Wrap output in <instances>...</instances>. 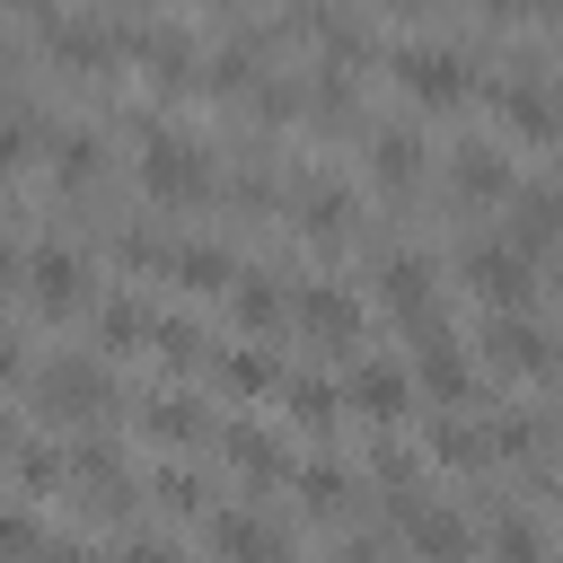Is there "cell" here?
I'll list each match as a JSON object with an SVG mask.
<instances>
[{
  "label": "cell",
  "mask_w": 563,
  "mask_h": 563,
  "mask_svg": "<svg viewBox=\"0 0 563 563\" xmlns=\"http://www.w3.org/2000/svg\"><path fill=\"white\" fill-rule=\"evenodd\" d=\"M141 185H150L167 211H185V202L211 194V167H202L194 141H176V132H141Z\"/></svg>",
  "instance_id": "obj_1"
},
{
  "label": "cell",
  "mask_w": 563,
  "mask_h": 563,
  "mask_svg": "<svg viewBox=\"0 0 563 563\" xmlns=\"http://www.w3.org/2000/svg\"><path fill=\"white\" fill-rule=\"evenodd\" d=\"M387 70H396V88L422 97V106H457V97H466V62H457V53H422V44H405Z\"/></svg>",
  "instance_id": "obj_2"
},
{
  "label": "cell",
  "mask_w": 563,
  "mask_h": 563,
  "mask_svg": "<svg viewBox=\"0 0 563 563\" xmlns=\"http://www.w3.org/2000/svg\"><path fill=\"white\" fill-rule=\"evenodd\" d=\"M466 282L484 290V308H519V299H528V264H519V246H475V255H466Z\"/></svg>",
  "instance_id": "obj_3"
},
{
  "label": "cell",
  "mask_w": 563,
  "mask_h": 563,
  "mask_svg": "<svg viewBox=\"0 0 563 563\" xmlns=\"http://www.w3.org/2000/svg\"><path fill=\"white\" fill-rule=\"evenodd\" d=\"M413 352H422V361H413V369H422V387H431L440 405H457V396H466V361H457V343L440 334V317H422V325H413Z\"/></svg>",
  "instance_id": "obj_4"
},
{
  "label": "cell",
  "mask_w": 563,
  "mask_h": 563,
  "mask_svg": "<svg viewBox=\"0 0 563 563\" xmlns=\"http://www.w3.org/2000/svg\"><path fill=\"white\" fill-rule=\"evenodd\" d=\"M35 396H44V413H106V378L88 361H53L35 378Z\"/></svg>",
  "instance_id": "obj_5"
},
{
  "label": "cell",
  "mask_w": 563,
  "mask_h": 563,
  "mask_svg": "<svg viewBox=\"0 0 563 563\" xmlns=\"http://www.w3.org/2000/svg\"><path fill=\"white\" fill-rule=\"evenodd\" d=\"M26 290H35V299L62 317V308H79V299H88V264L53 246V255H35V264H26Z\"/></svg>",
  "instance_id": "obj_6"
},
{
  "label": "cell",
  "mask_w": 563,
  "mask_h": 563,
  "mask_svg": "<svg viewBox=\"0 0 563 563\" xmlns=\"http://www.w3.org/2000/svg\"><path fill=\"white\" fill-rule=\"evenodd\" d=\"M343 405H352V413H369V422H396V413L413 405V387H405V369H378V361H369V369H352Z\"/></svg>",
  "instance_id": "obj_7"
},
{
  "label": "cell",
  "mask_w": 563,
  "mask_h": 563,
  "mask_svg": "<svg viewBox=\"0 0 563 563\" xmlns=\"http://www.w3.org/2000/svg\"><path fill=\"white\" fill-rule=\"evenodd\" d=\"M290 317H299L317 343H352V299H334V290H317V282L290 299Z\"/></svg>",
  "instance_id": "obj_8"
},
{
  "label": "cell",
  "mask_w": 563,
  "mask_h": 563,
  "mask_svg": "<svg viewBox=\"0 0 563 563\" xmlns=\"http://www.w3.org/2000/svg\"><path fill=\"white\" fill-rule=\"evenodd\" d=\"M484 352H493V369H545V343H537V334H528L510 308L484 325Z\"/></svg>",
  "instance_id": "obj_9"
},
{
  "label": "cell",
  "mask_w": 563,
  "mask_h": 563,
  "mask_svg": "<svg viewBox=\"0 0 563 563\" xmlns=\"http://www.w3.org/2000/svg\"><path fill=\"white\" fill-rule=\"evenodd\" d=\"M44 44H53V62H70V70H106L123 44L114 35H97V26H44Z\"/></svg>",
  "instance_id": "obj_10"
},
{
  "label": "cell",
  "mask_w": 563,
  "mask_h": 563,
  "mask_svg": "<svg viewBox=\"0 0 563 563\" xmlns=\"http://www.w3.org/2000/svg\"><path fill=\"white\" fill-rule=\"evenodd\" d=\"M158 273H176L185 290H220V282H238L220 246H167V264H158Z\"/></svg>",
  "instance_id": "obj_11"
},
{
  "label": "cell",
  "mask_w": 563,
  "mask_h": 563,
  "mask_svg": "<svg viewBox=\"0 0 563 563\" xmlns=\"http://www.w3.org/2000/svg\"><path fill=\"white\" fill-rule=\"evenodd\" d=\"M141 422H150L158 440H176V449L211 431V413H202V405H185V396H150V405H141Z\"/></svg>",
  "instance_id": "obj_12"
},
{
  "label": "cell",
  "mask_w": 563,
  "mask_h": 563,
  "mask_svg": "<svg viewBox=\"0 0 563 563\" xmlns=\"http://www.w3.org/2000/svg\"><path fill=\"white\" fill-rule=\"evenodd\" d=\"M413 167H422L413 132H378V150H369V176H378L387 194H405V185H413Z\"/></svg>",
  "instance_id": "obj_13"
},
{
  "label": "cell",
  "mask_w": 563,
  "mask_h": 563,
  "mask_svg": "<svg viewBox=\"0 0 563 563\" xmlns=\"http://www.w3.org/2000/svg\"><path fill=\"white\" fill-rule=\"evenodd\" d=\"M387 299H396V308H405V317L422 325V317H431V264L396 255V264H387Z\"/></svg>",
  "instance_id": "obj_14"
},
{
  "label": "cell",
  "mask_w": 563,
  "mask_h": 563,
  "mask_svg": "<svg viewBox=\"0 0 563 563\" xmlns=\"http://www.w3.org/2000/svg\"><path fill=\"white\" fill-rule=\"evenodd\" d=\"M202 545H220V554H273L282 537H273V528H255V519H238V510H220V519L202 528Z\"/></svg>",
  "instance_id": "obj_15"
},
{
  "label": "cell",
  "mask_w": 563,
  "mask_h": 563,
  "mask_svg": "<svg viewBox=\"0 0 563 563\" xmlns=\"http://www.w3.org/2000/svg\"><path fill=\"white\" fill-rule=\"evenodd\" d=\"M229 299H238V325H255V334H264V325H282V290H273L264 273H238V290H229Z\"/></svg>",
  "instance_id": "obj_16"
},
{
  "label": "cell",
  "mask_w": 563,
  "mask_h": 563,
  "mask_svg": "<svg viewBox=\"0 0 563 563\" xmlns=\"http://www.w3.org/2000/svg\"><path fill=\"white\" fill-rule=\"evenodd\" d=\"M405 528H413V545H431V554H466V545H475V528L449 519V510H413Z\"/></svg>",
  "instance_id": "obj_17"
},
{
  "label": "cell",
  "mask_w": 563,
  "mask_h": 563,
  "mask_svg": "<svg viewBox=\"0 0 563 563\" xmlns=\"http://www.w3.org/2000/svg\"><path fill=\"white\" fill-rule=\"evenodd\" d=\"M501 114H510V123H528V132H545V141H563V106H554V97H537V88H501Z\"/></svg>",
  "instance_id": "obj_18"
},
{
  "label": "cell",
  "mask_w": 563,
  "mask_h": 563,
  "mask_svg": "<svg viewBox=\"0 0 563 563\" xmlns=\"http://www.w3.org/2000/svg\"><path fill=\"white\" fill-rule=\"evenodd\" d=\"M457 185H466V194H475V202H484V194H493V202H501V194H510V167H501V158H493V150H457Z\"/></svg>",
  "instance_id": "obj_19"
},
{
  "label": "cell",
  "mask_w": 563,
  "mask_h": 563,
  "mask_svg": "<svg viewBox=\"0 0 563 563\" xmlns=\"http://www.w3.org/2000/svg\"><path fill=\"white\" fill-rule=\"evenodd\" d=\"M282 396H290V413H299V422H334V413H343V396H334V387H317V378H282Z\"/></svg>",
  "instance_id": "obj_20"
},
{
  "label": "cell",
  "mask_w": 563,
  "mask_h": 563,
  "mask_svg": "<svg viewBox=\"0 0 563 563\" xmlns=\"http://www.w3.org/2000/svg\"><path fill=\"white\" fill-rule=\"evenodd\" d=\"M150 325H158V317H150V308H132V299H114V308H106V343H114V352L150 343Z\"/></svg>",
  "instance_id": "obj_21"
},
{
  "label": "cell",
  "mask_w": 563,
  "mask_h": 563,
  "mask_svg": "<svg viewBox=\"0 0 563 563\" xmlns=\"http://www.w3.org/2000/svg\"><path fill=\"white\" fill-rule=\"evenodd\" d=\"M554 229H563V202H554V194H519V238L537 246V238H554Z\"/></svg>",
  "instance_id": "obj_22"
},
{
  "label": "cell",
  "mask_w": 563,
  "mask_h": 563,
  "mask_svg": "<svg viewBox=\"0 0 563 563\" xmlns=\"http://www.w3.org/2000/svg\"><path fill=\"white\" fill-rule=\"evenodd\" d=\"M229 457H238L246 475H282V457H273V440H264V431H246V422L229 431Z\"/></svg>",
  "instance_id": "obj_23"
},
{
  "label": "cell",
  "mask_w": 563,
  "mask_h": 563,
  "mask_svg": "<svg viewBox=\"0 0 563 563\" xmlns=\"http://www.w3.org/2000/svg\"><path fill=\"white\" fill-rule=\"evenodd\" d=\"M150 343H158V352H167V361H185V369H194V361H211V352H202V334H194V325H150Z\"/></svg>",
  "instance_id": "obj_24"
},
{
  "label": "cell",
  "mask_w": 563,
  "mask_h": 563,
  "mask_svg": "<svg viewBox=\"0 0 563 563\" xmlns=\"http://www.w3.org/2000/svg\"><path fill=\"white\" fill-rule=\"evenodd\" d=\"M431 449H440L449 466H475V457H493V440H484V431H457V422H449V431H440Z\"/></svg>",
  "instance_id": "obj_25"
},
{
  "label": "cell",
  "mask_w": 563,
  "mask_h": 563,
  "mask_svg": "<svg viewBox=\"0 0 563 563\" xmlns=\"http://www.w3.org/2000/svg\"><path fill=\"white\" fill-rule=\"evenodd\" d=\"M53 158H62V176H88L97 167V141L88 132H53Z\"/></svg>",
  "instance_id": "obj_26"
},
{
  "label": "cell",
  "mask_w": 563,
  "mask_h": 563,
  "mask_svg": "<svg viewBox=\"0 0 563 563\" xmlns=\"http://www.w3.org/2000/svg\"><path fill=\"white\" fill-rule=\"evenodd\" d=\"M308 238H317V246L343 238V194H317V202H308Z\"/></svg>",
  "instance_id": "obj_27"
},
{
  "label": "cell",
  "mask_w": 563,
  "mask_h": 563,
  "mask_svg": "<svg viewBox=\"0 0 563 563\" xmlns=\"http://www.w3.org/2000/svg\"><path fill=\"white\" fill-rule=\"evenodd\" d=\"M229 387H238V396H264V387H282V378H273V361L238 352V361H229Z\"/></svg>",
  "instance_id": "obj_28"
},
{
  "label": "cell",
  "mask_w": 563,
  "mask_h": 563,
  "mask_svg": "<svg viewBox=\"0 0 563 563\" xmlns=\"http://www.w3.org/2000/svg\"><path fill=\"white\" fill-rule=\"evenodd\" d=\"M299 484H308V501H317V510H334V501H343V493H352V484H343V475H334V466H308V475H299Z\"/></svg>",
  "instance_id": "obj_29"
},
{
  "label": "cell",
  "mask_w": 563,
  "mask_h": 563,
  "mask_svg": "<svg viewBox=\"0 0 563 563\" xmlns=\"http://www.w3.org/2000/svg\"><path fill=\"white\" fill-rule=\"evenodd\" d=\"M493 545H501V554H537V545H545V537H537V528H528V519H501V528H493Z\"/></svg>",
  "instance_id": "obj_30"
},
{
  "label": "cell",
  "mask_w": 563,
  "mask_h": 563,
  "mask_svg": "<svg viewBox=\"0 0 563 563\" xmlns=\"http://www.w3.org/2000/svg\"><path fill=\"white\" fill-rule=\"evenodd\" d=\"M18 475H26V484H62V457H53V449H26Z\"/></svg>",
  "instance_id": "obj_31"
},
{
  "label": "cell",
  "mask_w": 563,
  "mask_h": 563,
  "mask_svg": "<svg viewBox=\"0 0 563 563\" xmlns=\"http://www.w3.org/2000/svg\"><path fill=\"white\" fill-rule=\"evenodd\" d=\"M26 545H44V528L35 519H0V554H26Z\"/></svg>",
  "instance_id": "obj_32"
},
{
  "label": "cell",
  "mask_w": 563,
  "mask_h": 563,
  "mask_svg": "<svg viewBox=\"0 0 563 563\" xmlns=\"http://www.w3.org/2000/svg\"><path fill=\"white\" fill-rule=\"evenodd\" d=\"M484 9H493V18H554L563 0H484Z\"/></svg>",
  "instance_id": "obj_33"
},
{
  "label": "cell",
  "mask_w": 563,
  "mask_h": 563,
  "mask_svg": "<svg viewBox=\"0 0 563 563\" xmlns=\"http://www.w3.org/2000/svg\"><path fill=\"white\" fill-rule=\"evenodd\" d=\"M158 493H167L176 510H194V501H202V484H194V475H158Z\"/></svg>",
  "instance_id": "obj_34"
},
{
  "label": "cell",
  "mask_w": 563,
  "mask_h": 563,
  "mask_svg": "<svg viewBox=\"0 0 563 563\" xmlns=\"http://www.w3.org/2000/svg\"><path fill=\"white\" fill-rule=\"evenodd\" d=\"M26 158V123H0V167H18Z\"/></svg>",
  "instance_id": "obj_35"
},
{
  "label": "cell",
  "mask_w": 563,
  "mask_h": 563,
  "mask_svg": "<svg viewBox=\"0 0 563 563\" xmlns=\"http://www.w3.org/2000/svg\"><path fill=\"white\" fill-rule=\"evenodd\" d=\"M18 378V334H0V387Z\"/></svg>",
  "instance_id": "obj_36"
},
{
  "label": "cell",
  "mask_w": 563,
  "mask_h": 563,
  "mask_svg": "<svg viewBox=\"0 0 563 563\" xmlns=\"http://www.w3.org/2000/svg\"><path fill=\"white\" fill-rule=\"evenodd\" d=\"M18 273H26V264H18V246H0V290H9Z\"/></svg>",
  "instance_id": "obj_37"
},
{
  "label": "cell",
  "mask_w": 563,
  "mask_h": 563,
  "mask_svg": "<svg viewBox=\"0 0 563 563\" xmlns=\"http://www.w3.org/2000/svg\"><path fill=\"white\" fill-rule=\"evenodd\" d=\"M396 9H431V0H396Z\"/></svg>",
  "instance_id": "obj_38"
},
{
  "label": "cell",
  "mask_w": 563,
  "mask_h": 563,
  "mask_svg": "<svg viewBox=\"0 0 563 563\" xmlns=\"http://www.w3.org/2000/svg\"><path fill=\"white\" fill-rule=\"evenodd\" d=\"M0 449H9V431H0Z\"/></svg>",
  "instance_id": "obj_39"
}]
</instances>
